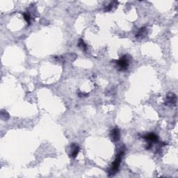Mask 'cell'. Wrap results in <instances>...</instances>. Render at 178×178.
Segmentation results:
<instances>
[{
	"label": "cell",
	"instance_id": "cell-1",
	"mask_svg": "<svg viewBox=\"0 0 178 178\" xmlns=\"http://www.w3.org/2000/svg\"><path fill=\"white\" fill-rule=\"evenodd\" d=\"M124 153H125V150L122 149V150L118 152V154L116 155L115 160L112 164V166L111 167V169L109 171V176H112L114 175L118 171L120 166H121L122 159L123 157Z\"/></svg>",
	"mask_w": 178,
	"mask_h": 178
},
{
	"label": "cell",
	"instance_id": "cell-2",
	"mask_svg": "<svg viewBox=\"0 0 178 178\" xmlns=\"http://www.w3.org/2000/svg\"><path fill=\"white\" fill-rule=\"evenodd\" d=\"M117 66L120 70H126L129 66V58L127 55L122 57L116 61Z\"/></svg>",
	"mask_w": 178,
	"mask_h": 178
},
{
	"label": "cell",
	"instance_id": "cell-3",
	"mask_svg": "<svg viewBox=\"0 0 178 178\" xmlns=\"http://www.w3.org/2000/svg\"><path fill=\"white\" fill-rule=\"evenodd\" d=\"M144 139H146L147 141H148L149 142V147L148 148H151V144L152 143H156L158 141V136H156L154 133H149L148 134L146 135V136H144Z\"/></svg>",
	"mask_w": 178,
	"mask_h": 178
},
{
	"label": "cell",
	"instance_id": "cell-4",
	"mask_svg": "<svg viewBox=\"0 0 178 178\" xmlns=\"http://www.w3.org/2000/svg\"><path fill=\"white\" fill-rule=\"evenodd\" d=\"M176 102H177V97L174 93H170L167 95L166 97V103L170 105H175Z\"/></svg>",
	"mask_w": 178,
	"mask_h": 178
},
{
	"label": "cell",
	"instance_id": "cell-5",
	"mask_svg": "<svg viewBox=\"0 0 178 178\" xmlns=\"http://www.w3.org/2000/svg\"><path fill=\"white\" fill-rule=\"evenodd\" d=\"M120 138H121V133H120V130L118 127H115V128L112 129L111 132V139L113 141H119Z\"/></svg>",
	"mask_w": 178,
	"mask_h": 178
},
{
	"label": "cell",
	"instance_id": "cell-6",
	"mask_svg": "<svg viewBox=\"0 0 178 178\" xmlns=\"http://www.w3.org/2000/svg\"><path fill=\"white\" fill-rule=\"evenodd\" d=\"M79 152V146L78 145L73 144L71 145V150L70 153V156L71 158H75Z\"/></svg>",
	"mask_w": 178,
	"mask_h": 178
},
{
	"label": "cell",
	"instance_id": "cell-7",
	"mask_svg": "<svg viewBox=\"0 0 178 178\" xmlns=\"http://www.w3.org/2000/svg\"><path fill=\"white\" fill-rule=\"evenodd\" d=\"M146 27H142L141 29L140 30H139V32L137 33V34H136V38H142V37H144V35H145V34H146Z\"/></svg>",
	"mask_w": 178,
	"mask_h": 178
},
{
	"label": "cell",
	"instance_id": "cell-8",
	"mask_svg": "<svg viewBox=\"0 0 178 178\" xmlns=\"http://www.w3.org/2000/svg\"><path fill=\"white\" fill-rule=\"evenodd\" d=\"M78 46L80 48H82V50H84V51H86V49H87V46L86 43H85L84 40H83L82 39H80L79 40V42H78Z\"/></svg>",
	"mask_w": 178,
	"mask_h": 178
},
{
	"label": "cell",
	"instance_id": "cell-9",
	"mask_svg": "<svg viewBox=\"0 0 178 178\" xmlns=\"http://www.w3.org/2000/svg\"><path fill=\"white\" fill-rule=\"evenodd\" d=\"M23 16H24V20L27 22V23H29V24L30 23V20H31V17H30V15L28 13H24V14H23Z\"/></svg>",
	"mask_w": 178,
	"mask_h": 178
}]
</instances>
